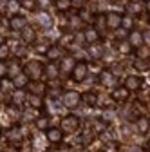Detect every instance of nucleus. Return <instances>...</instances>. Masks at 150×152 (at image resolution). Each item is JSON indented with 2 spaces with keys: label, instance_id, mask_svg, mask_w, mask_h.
Here are the masks:
<instances>
[{
  "label": "nucleus",
  "instance_id": "nucleus-1",
  "mask_svg": "<svg viewBox=\"0 0 150 152\" xmlns=\"http://www.w3.org/2000/svg\"><path fill=\"white\" fill-rule=\"evenodd\" d=\"M44 72H45L44 65H42L40 62H34V60L27 62L25 67H24V74L27 76L29 80H38V78H42V74H44Z\"/></svg>",
  "mask_w": 150,
  "mask_h": 152
},
{
  "label": "nucleus",
  "instance_id": "nucleus-2",
  "mask_svg": "<svg viewBox=\"0 0 150 152\" xmlns=\"http://www.w3.org/2000/svg\"><path fill=\"white\" fill-rule=\"evenodd\" d=\"M87 72H89V67L85 62H78V64H74L72 71H71V78L72 82H83L87 78Z\"/></svg>",
  "mask_w": 150,
  "mask_h": 152
},
{
  "label": "nucleus",
  "instance_id": "nucleus-3",
  "mask_svg": "<svg viewBox=\"0 0 150 152\" xmlns=\"http://www.w3.org/2000/svg\"><path fill=\"white\" fill-rule=\"evenodd\" d=\"M121 18H123V15H121V13H118V11H108V13H105L107 29L116 31L118 27H121Z\"/></svg>",
  "mask_w": 150,
  "mask_h": 152
},
{
  "label": "nucleus",
  "instance_id": "nucleus-4",
  "mask_svg": "<svg viewBox=\"0 0 150 152\" xmlns=\"http://www.w3.org/2000/svg\"><path fill=\"white\" fill-rule=\"evenodd\" d=\"M82 102V94H78L76 91H65L62 94V103L63 107H76Z\"/></svg>",
  "mask_w": 150,
  "mask_h": 152
},
{
  "label": "nucleus",
  "instance_id": "nucleus-5",
  "mask_svg": "<svg viewBox=\"0 0 150 152\" xmlns=\"http://www.w3.org/2000/svg\"><path fill=\"white\" fill-rule=\"evenodd\" d=\"M80 127V120L78 116H74V114H69L62 120V130L63 132H76Z\"/></svg>",
  "mask_w": 150,
  "mask_h": 152
},
{
  "label": "nucleus",
  "instance_id": "nucleus-6",
  "mask_svg": "<svg viewBox=\"0 0 150 152\" xmlns=\"http://www.w3.org/2000/svg\"><path fill=\"white\" fill-rule=\"evenodd\" d=\"M82 34H83V42H87L89 45L94 44V42H100V33H98V29L94 26H87L82 31Z\"/></svg>",
  "mask_w": 150,
  "mask_h": 152
},
{
  "label": "nucleus",
  "instance_id": "nucleus-7",
  "mask_svg": "<svg viewBox=\"0 0 150 152\" xmlns=\"http://www.w3.org/2000/svg\"><path fill=\"white\" fill-rule=\"evenodd\" d=\"M45 136H47L49 143L58 145V143H62V140H63V130L58 129V127H51V129L45 130Z\"/></svg>",
  "mask_w": 150,
  "mask_h": 152
},
{
  "label": "nucleus",
  "instance_id": "nucleus-8",
  "mask_svg": "<svg viewBox=\"0 0 150 152\" xmlns=\"http://www.w3.org/2000/svg\"><path fill=\"white\" fill-rule=\"evenodd\" d=\"M123 85L128 91H139L141 85H143V78H141V76H138V74H130V76H127V78H125V83Z\"/></svg>",
  "mask_w": 150,
  "mask_h": 152
},
{
  "label": "nucleus",
  "instance_id": "nucleus-9",
  "mask_svg": "<svg viewBox=\"0 0 150 152\" xmlns=\"http://www.w3.org/2000/svg\"><path fill=\"white\" fill-rule=\"evenodd\" d=\"M128 94H130V91L125 85L123 87H116L114 91H112V100H114L116 103H125L128 100Z\"/></svg>",
  "mask_w": 150,
  "mask_h": 152
},
{
  "label": "nucleus",
  "instance_id": "nucleus-10",
  "mask_svg": "<svg viewBox=\"0 0 150 152\" xmlns=\"http://www.w3.org/2000/svg\"><path fill=\"white\" fill-rule=\"evenodd\" d=\"M127 40L130 42V45H132V47H136V49H138L139 45H143V44H145V36H143V33H141V31H134V29H132V31L128 33V38H127Z\"/></svg>",
  "mask_w": 150,
  "mask_h": 152
},
{
  "label": "nucleus",
  "instance_id": "nucleus-11",
  "mask_svg": "<svg viewBox=\"0 0 150 152\" xmlns=\"http://www.w3.org/2000/svg\"><path fill=\"white\" fill-rule=\"evenodd\" d=\"M45 56H47L49 62H56V60H60L63 56V51H62L60 45H49L47 51H45Z\"/></svg>",
  "mask_w": 150,
  "mask_h": 152
},
{
  "label": "nucleus",
  "instance_id": "nucleus-12",
  "mask_svg": "<svg viewBox=\"0 0 150 152\" xmlns=\"http://www.w3.org/2000/svg\"><path fill=\"white\" fill-rule=\"evenodd\" d=\"M136 130L139 132V134H148L150 132V118H146V116H139L138 120H136Z\"/></svg>",
  "mask_w": 150,
  "mask_h": 152
},
{
  "label": "nucleus",
  "instance_id": "nucleus-13",
  "mask_svg": "<svg viewBox=\"0 0 150 152\" xmlns=\"http://www.w3.org/2000/svg\"><path fill=\"white\" fill-rule=\"evenodd\" d=\"M25 26H27V20H25L24 16H20V15H15L11 20H9V27H11V31H22Z\"/></svg>",
  "mask_w": 150,
  "mask_h": 152
},
{
  "label": "nucleus",
  "instance_id": "nucleus-14",
  "mask_svg": "<svg viewBox=\"0 0 150 152\" xmlns=\"http://www.w3.org/2000/svg\"><path fill=\"white\" fill-rule=\"evenodd\" d=\"M125 9H128V13L132 15V16H134V15H136V16H139V15H141V13L146 9V6H145L143 2L132 0V2H128V4H127V7H125Z\"/></svg>",
  "mask_w": 150,
  "mask_h": 152
},
{
  "label": "nucleus",
  "instance_id": "nucleus-15",
  "mask_svg": "<svg viewBox=\"0 0 150 152\" xmlns=\"http://www.w3.org/2000/svg\"><path fill=\"white\" fill-rule=\"evenodd\" d=\"M20 33H22V40H24V44H33V42H36V31H34L33 26H25Z\"/></svg>",
  "mask_w": 150,
  "mask_h": 152
},
{
  "label": "nucleus",
  "instance_id": "nucleus-16",
  "mask_svg": "<svg viewBox=\"0 0 150 152\" xmlns=\"http://www.w3.org/2000/svg\"><path fill=\"white\" fill-rule=\"evenodd\" d=\"M89 56L92 60H100L103 58V45L100 42H94V44H90L89 45Z\"/></svg>",
  "mask_w": 150,
  "mask_h": 152
},
{
  "label": "nucleus",
  "instance_id": "nucleus-17",
  "mask_svg": "<svg viewBox=\"0 0 150 152\" xmlns=\"http://www.w3.org/2000/svg\"><path fill=\"white\" fill-rule=\"evenodd\" d=\"M100 82H101L103 85L110 87V85L116 83V74L112 72V71H101V72H100Z\"/></svg>",
  "mask_w": 150,
  "mask_h": 152
},
{
  "label": "nucleus",
  "instance_id": "nucleus-18",
  "mask_svg": "<svg viewBox=\"0 0 150 152\" xmlns=\"http://www.w3.org/2000/svg\"><path fill=\"white\" fill-rule=\"evenodd\" d=\"M7 140L11 141V143H20L22 141V130H20V127H11L9 130H7Z\"/></svg>",
  "mask_w": 150,
  "mask_h": 152
},
{
  "label": "nucleus",
  "instance_id": "nucleus-19",
  "mask_svg": "<svg viewBox=\"0 0 150 152\" xmlns=\"http://www.w3.org/2000/svg\"><path fill=\"white\" fill-rule=\"evenodd\" d=\"M13 83H15V89H25L29 85V78L24 72H20V74H16L13 78Z\"/></svg>",
  "mask_w": 150,
  "mask_h": 152
},
{
  "label": "nucleus",
  "instance_id": "nucleus-20",
  "mask_svg": "<svg viewBox=\"0 0 150 152\" xmlns=\"http://www.w3.org/2000/svg\"><path fill=\"white\" fill-rule=\"evenodd\" d=\"M136 58H139V60H148V62H150V45H146V44L139 45V47L136 49Z\"/></svg>",
  "mask_w": 150,
  "mask_h": 152
},
{
  "label": "nucleus",
  "instance_id": "nucleus-21",
  "mask_svg": "<svg viewBox=\"0 0 150 152\" xmlns=\"http://www.w3.org/2000/svg\"><path fill=\"white\" fill-rule=\"evenodd\" d=\"M132 45H130V42L128 40H119L118 42V53L119 54H123V56H127V54H130V53H132Z\"/></svg>",
  "mask_w": 150,
  "mask_h": 152
},
{
  "label": "nucleus",
  "instance_id": "nucleus-22",
  "mask_svg": "<svg viewBox=\"0 0 150 152\" xmlns=\"http://www.w3.org/2000/svg\"><path fill=\"white\" fill-rule=\"evenodd\" d=\"M11 89H15L13 80L7 78V76H2V78H0V91H2V92H9Z\"/></svg>",
  "mask_w": 150,
  "mask_h": 152
},
{
  "label": "nucleus",
  "instance_id": "nucleus-23",
  "mask_svg": "<svg viewBox=\"0 0 150 152\" xmlns=\"http://www.w3.org/2000/svg\"><path fill=\"white\" fill-rule=\"evenodd\" d=\"M121 27H125L127 31H132L134 29V16L132 15H123V18H121Z\"/></svg>",
  "mask_w": 150,
  "mask_h": 152
},
{
  "label": "nucleus",
  "instance_id": "nucleus-24",
  "mask_svg": "<svg viewBox=\"0 0 150 152\" xmlns=\"http://www.w3.org/2000/svg\"><path fill=\"white\" fill-rule=\"evenodd\" d=\"M82 102L92 107V105H96V102H98V96H96L94 92H85V94H82Z\"/></svg>",
  "mask_w": 150,
  "mask_h": 152
},
{
  "label": "nucleus",
  "instance_id": "nucleus-25",
  "mask_svg": "<svg viewBox=\"0 0 150 152\" xmlns=\"http://www.w3.org/2000/svg\"><path fill=\"white\" fill-rule=\"evenodd\" d=\"M29 103L36 109H42L44 107V100L40 98V94H29Z\"/></svg>",
  "mask_w": 150,
  "mask_h": 152
},
{
  "label": "nucleus",
  "instance_id": "nucleus-26",
  "mask_svg": "<svg viewBox=\"0 0 150 152\" xmlns=\"http://www.w3.org/2000/svg\"><path fill=\"white\" fill-rule=\"evenodd\" d=\"M45 74L49 76L51 80H54V78H58V74H60V69L56 67L54 64H51V65H47V67H45Z\"/></svg>",
  "mask_w": 150,
  "mask_h": 152
},
{
  "label": "nucleus",
  "instance_id": "nucleus-27",
  "mask_svg": "<svg viewBox=\"0 0 150 152\" xmlns=\"http://www.w3.org/2000/svg\"><path fill=\"white\" fill-rule=\"evenodd\" d=\"M16 74H20V69H18V60L11 62V67H7V76L9 78H15Z\"/></svg>",
  "mask_w": 150,
  "mask_h": 152
},
{
  "label": "nucleus",
  "instance_id": "nucleus-28",
  "mask_svg": "<svg viewBox=\"0 0 150 152\" xmlns=\"http://www.w3.org/2000/svg\"><path fill=\"white\" fill-rule=\"evenodd\" d=\"M36 127H38L40 130H47L49 129V116H42L36 120Z\"/></svg>",
  "mask_w": 150,
  "mask_h": 152
},
{
  "label": "nucleus",
  "instance_id": "nucleus-29",
  "mask_svg": "<svg viewBox=\"0 0 150 152\" xmlns=\"http://www.w3.org/2000/svg\"><path fill=\"white\" fill-rule=\"evenodd\" d=\"M20 6L27 11H34L36 9V0H20Z\"/></svg>",
  "mask_w": 150,
  "mask_h": 152
},
{
  "label": "nucleus",
  "instance_id": "nucleus-30",
  "mask_svg": "<svg viewBox=\"0 0 150 152\" xmlns=\"http://www.w3.org/2000/svg\"><path fill=\"white\" fill-rule=\"evenodd\" d=\"M11 96H13V105H16V107H20L22 103H24V94L22 92H15V94H11Z\"/></svg>",
  "mask_w": 150,
  "mask_h": 152
},
{
  "label": "nucleus",
  "instance_id": "nucleus-31",
  "mask_svg": "<svg viewBox=\"0 0 150 152\" xmlns=\"http://www.w3.org/2000/svg\"><path fill=\"white\" fill-rule=\"evenodd\" d=\"M9 47L6 45V44H2V45H0V62H4V60H7L9 58Z\"/></svg>",
  "mask_w": 150,
  "mask_h": 152
},
{
  "label": "nucleus",
  "instance_id": "nucleus-32",
  "mask_svg": "<svg viewBox=\"0 0 150 152\" xmlns=\"http://www.w3.org/2000/svg\"><path fill=\"white\" fill-rule=\"evenodd\" d=\"M56 7L60 11H67L71 7V0H56Z\"/></svg>",
  "mask_w": 150,
  "mask_h": 152
},
{
  "label": "nucleus",
  "instance_id": "nucleus-33",
  "mask_svg": "<svg viewBox=\"0 0 150 152\" xmlns=\"http://www.w3.org/2000/svg\"><path fill=\"white\" fill-rule=\"evenodd\" d=\"M29 89H31V92L33 94H42L44 91H45V85L44 83H36V85H27Z\"/></svg>",
  "mask_w": 150,
  "mask_h": 152
},
{
  "label": "nucleus",
  "instance_id": "nucleus-34",
  "mask_svg": "<svg viewBox=\"0 0 150 152\" xmlns=\"http://www.w3.org/2000/svg\"><path fill=\"white\" fill-rule=\"evenodd\" d=\"M72 67H74V60L72 58H65L63 65H62V71H72Z\"/></svg>",
  "mask_w": 150,
  "mask_h": 152
},
{
  "label": "nucleus",
  "instance_id": "nucleus-35",
  "mask_svg": "<svg viewBox=\"0 0 150 152\" xmlns=\"http://www.w3.org/2000/svg\"><path fill=\"white\" fill-rule=\"evenodd\" d=\"M134 65H136L139 71H146V69H148V67H146V65H148V60H139V58H136V64H134Z\"/></svg>",
  "mask_w": 150,
  "mask_h": 152
},
{
  "label": "nucleus",
  "instance_id": "nucleus-36",
  "mask_svg": "<svg viewBox=\"0 0 150 152\" xmlns=\"http://www.w3.org/2000/svg\"><path fill=\"white\" fill-rule=\"evenodd\" d=\"M22 6H20V0H9V9L15 13V11H18Z\"/></svg>",
  "mask_w": 150,
  "mask_h": 152
},
{
  "label": "nucleus",
  "instance_id": "nucleus-37",
  "mask_svg": "<svg viewBox=\"0 0 150 152\" xmlns=\"http://www.w3.org/2000/svg\"><path fill=\"white\" fill-rule=\"evenodd\" d=\"M85 2H87V0H71V7H78V9H82Z\"/></svg>",
  "mask_w": 150,
  "mask_h": 152
},
{
  "label": "nucleus",
  "instance_id": "nucleus-38",
  "mask_svg": "<svg viewBox=\"0 0 150 152\" xmlns=\"http://www.w3.org/2000/svg\"><path fill=\"white\" fill-rule=\"evenodd\" d=\"M105 152H119V148H118L116 143H108V145L105 147Z\"/></svg>",
  "mask_w": 150,
  "mask_h": 152
},
{
  "label": "nucleus",
  "instance_id": "nucleus-39",
  "mask_svg": "<svg viewBox=\"0 0 150 152\" xmlns=\"http://www.w3.org/2000/svg\"><path fill=\"white\" fill-rule=\"evenodd\" d=\"M2 74H7V67H4L2 62H0V78H2Z\"/></svg>",
  "mask_w": 150,
  "mask_h": 152
},
{
  "label": "nucleus",
  "instance_id": "nucleus-40",
  "mask_svg": "<svg viewBox=\"0 0 150 152\" xmlns=\"http://www.w3.org/2000/svg\"><path fill=\"white\" fill-rule=\"evenodd\" d=\"M146 11H150V0H146Z\"/></svg>",
  "mask_w": 150,
  "mask_h": 152
},
{
  "label": "nucleus",
  "instance_id": "nucleus-41",
  "mask_svg": "<svg viewBox=\"0 0 150 152\" xmlns=\"http://www.w3.org/2000/svg\"><path fill=\"white\" fill-rule=\"evenodd\" d=\"M2 44H6V42H4V36H0V45H2Z\"/></svg>",
  "mask_w": 150,
  "mask_h": 152
},
{
  "label": "nucleus",
  "instance_id": "nucleus-42",
  "mask_svg": "<svg viewBox=\"0 0 150 152\" xmlns=\"http://www.w3.org/2000/svg\"><path fill=\"white\" fill-rule=\"evenodd\" d=\"M146 148H148V150H150V141H148V143H146Z\"/></svg>",
  "mask_w": 150,
  "mask_h": 152
},
{
  "label": "nucleus",
  "instance_id": "nucleus-43",
  "mask_svg": "<svg viewBox=\"0 0 150 152\" xmlns=\"http://www.w3.org/2000/svg\"><path fill=\"white\" fill-rule=\"evenodd\" d=\"M0 134H2V125H0Z\"/></svg>",
  "mask_w": 150,
  "mask_h": 152
},
{
  "label": "nucleus",
  "instance_id": "nucleus-44",
  "mask_svg": "<svg viewBox=\"0 0 150 152\" xmlns=\"http://www.w3.org/2000/svg\"><path fill=\"white\" fill-rule=\"evenodd\" d=\"M138 2H146V0H138Z\"/></svg>",
  "mask_w": 150,
  "mask_h": 152
},
{
  "label": "nucleus",
  "instance_id": "nucleus-45",
  "mask_svg": "<svg viewBox=\"0 0 150 152\" xmlns=\"http://www.w3.org/2000/svg\"><path fill=\"white\" fill-rule=\"evenodd\" d=\"M148 26H150V18H148Z\"/></svg>",
  "mask_w": 150,
  "mask_h": 152
},
{
  "label": "nucleus",
  "instance_id": "nucleus-46",
  "mask_svg": "<svg viewBox=\"0 0 150 152\" xmlns=\"http://www.w3.org/2000/svg\"><path fill=\"white\" fill-rule=\"evenodd\" d=\"M148 45H150V44H148Z\"/></svg>",
  "mask_w": 150,
  "mask_h": 152
}]
</instances>
